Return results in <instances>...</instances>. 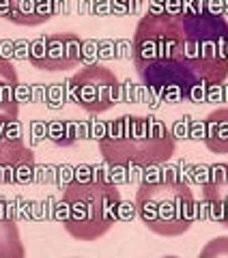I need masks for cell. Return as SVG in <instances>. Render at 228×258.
<instances>
[{"label":"cell","instance_id":"obj_1","mask_svg":"<svg viewBox=\"0 0 228 258\" xmlns=\"http://www.w3.org/2000/svg\"><path fill=\"white\" fill-rule=\"evenodd\" d=\"M142 86L161 101L194 99L228 78V22L202 5L166 0L146 11L132 39Z\"/></svg>","mask_w":228,"mask_h":258},{"label":"cell","instance_id":"obj_2","mask_svg":"<svg viewBox=\"0 0 228 258\" xmlns=\"http://www.w3.org/2000/svg\"><path fill=\"white\" fill-rule=\"evenodd\" d=\"M175 134L157 116L123 114L114 118L99 138V153L105 164L117 168H149L173 159Z\"/></svg>","mask_w":228,"mask_h":258},{"label":"cell","instance_id":"obj_3","mask_svg":"<svg viewBox=\"0 0 228 258\" xmlns=\"http://www.w3.org/2000/svg\"><path fill=\"white\" fill-rule=\"evenodd\" d=\"M119 187L105 179L71 181L61 198V222L78 241H97L108 235L121 213Z\"/></svg>","mask_w":228,"mask_h":258},{"label":"cell","instance_id":"obj_4","mask_svg":"<svg viewBox=\"0 0 228 258\" xmlns=\"http://www.w3.org/2000/svg\"><path fill=\"white\" fill-rule=\"evenodd\" d=\"M136 213L157 237H181L198 217V207L190 185L181 181H151L136 191Z\"/></svg>","mask_w":228,"mask_h":258},{"label":"cell","instance_id":"obj_5","mask_svg":"<svg viewBox=\"0 0 228 258\" xmlns=\"http://www.w3.org/2000/svg\"><path fill=\"white\" fill-rule=\"evenodd\" d=\"M69 95L76 106L88 114H101L110 110L121 97V82L105 64H86L69 80Z\"/></svg>","mask_w":228,"mask_h":258},{"label":"cell","instance_id":"obj_6","mask_svg":"<svg viewBox=\"0 0 228 258\" xmlns=\"http://www.w3.org/2000/svg\"><path fill=\"white\" fill-rule=\"evenodd\" d=\"M82 60V39L76 32H52L30 41L28 62L39 71L59 74L76 69Z\"/></svg>","mask_w":228,"mask_h":258},{"label":"cell","instance_id":"obj_7","mask_svg":"<svg viewBox=\"0 0 228 258\" xmlns=\"http://www.w3.org/2000/svg\"><path fill=\"white\" fill-rule=\"evenodd\" d=\"M18 123V120H15ZM15 123H0V185H24L35 179V153Z\"/></svg>","mask_w":228,"mask_h":258},{"label":"cell","instance_id":"obj_8","mask_svg":"<svg viewBox=\"0 0 228 258\" xmlns=\"http://www.w3.org/2000/svg\"><path fill=\"white\" fill-rule=\"evenodd\" d=\"M200 189L202 200L209 209V217L228 228V164H213L205 168Z\"/></svg>","mask_w":228,"mask_h":258},{"label":"cell","instance_id":"obj_9","mask_svg":"<svg viewBox=\"0 0 228 258\" xmlns=\"http://www.w3.org/2000/svg\"><path fill=\"white\" fill-rule=\"evenodd\" d=\"M59 0H0V18L15 26H41L50 22Z\"/></svg>","mask_w":228,"mask_h":258},{"label":"cell","instance_id":"obj_10","mask_svg":"<svg viewBox=\"0 0 228 258\" xmlns=\"http://www.w3.org/2000/svg\"><path fill=\"white\" fill-rule=\"evenodd\" d=\"M18 88L20 78L15 67L0 58V123H15L20 116V103H18Z\"/></svg>","mask_w":228,"mask_h":258},{"label":"cell","instance_id":"obj_11","mask_svg":"<svg viewBox=\"0 0 228 258\" xmlns=\"http://www.w3.org/2000/svg\"><path fill=\"white\" fill-rule=\"evenodd\" d=\"M26 249L22 243L20 226L13 215V207L0 200V258H24Z\"/></svg>","mask_w":228,"mask_h":258},{"label":"cell","instance_id":"obj_12","mask_svg":"<svg viewBox=\"0 0 228 258\" xmlns=\"http://www.w3.org/2000/svg\"><path fill=\"white\" fill-rule=\"evenodd\" d=\"M202 142L215 155H228V108H217L202 120Z\"/></svg>","mask_w":228,"mask_h":258},{"label":"cell","instance_id":"obj_13","mask_svg":"<svg viewBox=\"0 0 228 258\" xmlns=\"http://www.w3.org/2000/svg\"><path fill=\"white\" fill-rule=\"evenodd\" d=\"M200 258H228V237H215L200 249Z\"/></svg>","mask_w":228,"mask_h":258},{"label":"cell","instance_id":"obj_14","mask_svg":"<svg viewBox=\"0 0 228 258\" xmlns=\"http://www.w3.org/2000/svg\"><path fill=\"white\" fill-rule=\"evenodd\" d=\"M123 3H129V5H134V7H138V5H142V0H123ZM132 7V9H134Z\"/></svg>","mask_w":228,"mask_h":258}]
</instances>
